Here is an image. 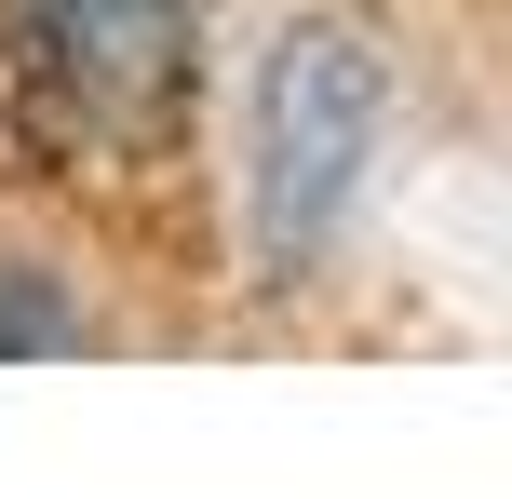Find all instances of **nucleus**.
<instances>
[{"mask_svg": "<svg viewBox=\"0 0 512 499\" xmlns=\"http://www.w3.org/2000/svg\"><path fill=\"white\" fill-rule=\"evenodd\" d=\"M391 122V68L351 14H297L256 68V135H243V203H256V257L310 270L364 203V162Z\"/></svg>", "mask_w": 512, "mask_h": 499, "instance_id": "obj_1", "label": "nucleus"}, {"mask_svg": "<svg viewBox=\"0 0 512 499\" xmlns=\"http://www.w3.org/2000/svg\"><path fill=\"white\" fill-rule=\"evenodd\" d=\"M14 54H27L41 135L149 162L189 122V81H203V0H27Z\"/></svg>", "mask_w": 512, "mask_h": 499, "instance_id": "obj_2", "label": "nucleus"}, {"mask_svg": "<svg viewBox=\"0 0 512 499\" xmlns=\"http://www.w3.org/2000/svg\"><path fill=\"white\" fill-rule=\"evenodd\" d=\"M14 351H81V311L54 297V270H0V365Z\"/></svg>", "mask_w": 512, "mask_h": 499, "instance_id": "obj_3", "label": "nucleus"}]
</instances>
